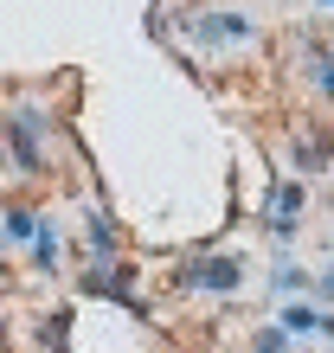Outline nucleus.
I'll return each instance as SVG.
<instances>
[{
	"mask_svg": "<svg viewBox=\"0 0 334 353\" xmlns=\"http://www.w3.org/2000/svg\"><path fill=\"white\" fill-rule=\"evenodd\" d=\"M186 283H193V289H219V296H232V289L244 283V263H238V257H193V263H186Z\"/></svg>",
	"mask_w": 334,
	"mask_h": 353,
	"instance_id": "f257e3e1",
	"label": "nucleus"
},
{
	"mask_svg": "<svg viewBox=\"0 0 334 353\" xmlns=\"http://www.w3.org/2000/svg\"><path fill=\"white\" fill-rule=\"evenodd\" d=\"M7 148H13V161H19L26 174H39V168H46V154H39V110L13 116V129H7Z\"/></svg>",
	"mask_w": 334,
	"mask_h": 353,
	"instance_id": "f03ea898",
	"label": "nucleus"
},
{
	"mask_svg": "<svg viewBox=\"0 0 334 353\" xmlns=\"http://www.w3.org/2000/svg\"><path fill=\"white\" fill-rule=\"evenodd\" d=\"M193 39H199V46H225V39H250V19H244V13H199V19H193Z\"/></svg>",
	"mask_w": 334,
	"mask_h": 353,
	"instance_id": "7ed1b4c3",
	"label": "nucleus"
},
{
	"mask_svg": "<svg viewBox=\"0 0 334 353\" xmlns=\"http://www.w3.org/2000/svg\"><path fill=\"white\" fill-rule=\"evenodd\" d=\"M0 232H7L13 244H32L39 232H46V225H39V212H32V205H7V219H0Z\"/></svg>",
	"mask_w": 334,
	"mask_h": 353,
	"instance_id": "20e7f679",
	"label": "nucleus"
},
{
	"mask_svg": "<svg viewBox=\"0 0 334 353\" xmlns=\"http://www.w3.org/2000/svg\"><path fill=\"white\" fill-rule=\"evenodd\" d=\"M277 315H283V327H289V334H315V327L328 321V315H322V308H308V302H283V308H277Z\"/></svg>",
	"mask_w": 334,
	"mask_h": 353,
	"instance_id": "39448f33",
	"label": "nucleus"
},
{
	"mask_svg": "<svg viewBox=\"0 0 334 353\" xmlns=\"http://www.w3.org/2000/svg\"><path fill=\"white\" fill-rule=\"evenodd\" d=\"M296 212H302V186L277 180V186H270V219H296Z\"/></svg>",
	"mask_w": 334,
	"mask_h": 353,
	"instance_id": "423d86ee",
	"label": "nucleus"
},
{
	"mask_svg": "<svg viewBox=\"0 0 334 353\" xmlns=\"http://www.w3.org/2000/svg\"><path fill=\"white\" fill-rule=\"evenodd\" d=\"M32 263H39V270H58V232H52V225L32 238Z\"/></svg>",
	"mask_w": 334,
	"mask_h": 353,
	"instance_id": "0eeeda50",
	"label": "nucleus"
},
{
	"mask_svg": "<svg viewBox=\"0 0 334 353\" xmlns=\"http://www.w3.org/2000/svg\"><path fill=\"white\" fill-rule=\"evenodd\" d=\"M250 347H257V353H289V327H257Z\"/></svg>",
	"mask_w": 334,
	"mask_h": 353,
	"instance_id": "6e6552de",
	"label": "nucleus"
},
{
	"mask_svg": "<svg viewBox=\"0 0 334 353\" xmlns=\"http://www.w3.org/2000/svg\"><path fill=\"white\" fill-rule=\"evenodd\" d=\"M296 168H302V174H315V168H328V154L315 148V141H302V148H296Z\"/></svg>",
	"mask_w": 334,
	"mask_h": 353,
	"instance_id": "1a4fd4ad",
	"label": "nucleus"
},
{
	"mask_svg": "<svg viewBox=\"0 0 334 353\" xmlns=\"http://www.w3.org/2000/svg\"><path fill=\"white\" fill-rule=\"evenodd\" d=\"M308 276H302V270L296 263H277V289H283V296H296V289H302Z\"/></svg>",
	"mask_w": 334,
	"mask_h": 353,
	"instance_id": "9d476101",
	"label": "nucleus"
},
{
	"mask_svg": "<svg viewBox=\"0 0 334 353\" xmlns=\"http://www.w3.org/2000/svg\"><path fill=\"white\" fill-rule=\"evenodd\" d=\"M322 97H328V103H334V52H328V58H322Z\"/></svg>",
	"mask_w": 334,
	"mask_h": 353,
	"instance_id": "9b49d317",
	"label": "nucleus"
},
{
	"mask_svg": "<svg viewBox=\"0 0 334 353\" xmlns=\"http://www.w3.org/2000/svg\"><path fill=\"white\" fill-rule=\"evenodd\" d=\"M322 7H334V0H322Z\"/></svg>",
	"mask_w": 334,
	"mask_h": 353,
	"instance_id": "f8f14e48",
	"label": "nucleus"
}]
</instances>
